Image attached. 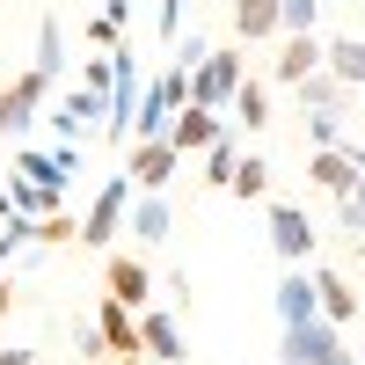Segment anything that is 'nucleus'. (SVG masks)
<instances>
[{
	"label": "nucleus",
	"instance_id": "473e14b6",
	"mask_svg": "<svg viewBox=\"0 0 365 365\" xmlns=\"http://www.w3.org/2000/svg\"><path fill=\"white\" fill-rule=\"evenodd\" d=\"M154 22H161V37L175 44V37H182V0H161V8H154Z\"/></svg>",
	"mask_w": 365,
	"mask_h": 365
},
{
	"label": "nucleus",
	"instance_id": "bb28decb",
	"mask_svg": "<svg viewBox=\"0 0 365 365\" xmlns=\"http://www.w3.org/2000/svg\"><path fill=\"white\" fill-rule=\"evenodd\" d=\"M344 117H351V110H307V139H314V146H344V139H351Z\"/></svg>",
	"mask_w": 365,
	"mask_h": 365
},
{
	"label": "nucleus",
	"instance_id": "ddd939ff",
	"mask_svg": "<svg viewBox=\"0 0 365 365\" xmlns=\"http://www.w3.org/2000/svg\"><path fill=\"white\" fill-rule=\"evenodd\" d=\"M322 66H329V44L307 29V37H285V44H278V66H270V73H278L285 88H299V81H307V73H322Z\"/></svg>",
	"mask_w": 365,
	"mask_h": 365
},
{
	"label": "nucleus",
	"instance_id": "0eeeda50",
	"mask_svg": "<svg viewBox=\"0 0 365 365\" xmlns=\"http://www.w3.org/2000/svg\"><path fill=\"white\" fill-rule=\"evenodd\" d=\"M125 175H132V190H168V182L182 175V154L168 139H132L125 146Z\"/></svg>",
	"mask_w": 365,
	"mask_h": 365
},
{
	"label": "nucleus",
	"instance_id": "393cba45",
	"mask_svg": "<svg viewBox=\"0 0 365 365\" xmlns=\"http://www.w3.org/2000/svg\"><path fill=\"white\" fill-rule=\"evenodd\" d=\"M234 197H270V161H263V154H241V168H234Z\"/></svg>",
	"mask_w": 365,
	"mask_h": 365
},
{
	"label": "nucleus",
	"instance_id": "dca6fc26",
	"mask_svg": "<svg viewBox=\"0 0 365 365\" xmlns=\"http://www.w3.org/2000/svg\"><path fill=\"white\" fill-rule=\"evenodd\" d=\"M234 37H241V44L285 37V15H278V0H234Z\"/></svg>",
	"mask_w": 365,
	"mask_h": 365
},
{
	"label": "nucleus",
	"instance_id": "2f4dec72",
	"mask_svg": "<svg viewBox=\"0 0 365 365\" xmlns=\"http://www.w3.org/2000/svg\"><path fill=\"white\" fill-rule=\"evenodd\" d=\"M51 161H58V175L73 182V175H81V139H58V146H51Z\"/></svg>",
	"mask_w": 365,
	"mask_h": 365
},
{
	"label": "nucleus",
	"instance_id": "412c9836",
	"mask_svg": "<svg viewBox=\"0 0 365 365\" xmlns=\"http://www.w3.org/2000/svg\"><path fill=\"white\" fill-rule=\"evenodd\" d=\"M329 73L365 96V37H329Z\"/></svg>",
	"mask_w": 365,
	"mask_h": 365
},
{
	"label": "nucleus",
	"instance_id": "39448f33",
	"mask_svg": "<svg viewBox=\"0 0 365 365\" xmlns=\"http://www.w3.org/2000/svg\"><path fill=\"white\" fill-rule=\"evenodd\" d=\"M44 96H51V81L29 66V73H15L8 88H0V139H15V132H29L44 117Z\"/></svg>",
	"mask_w": 365,
	"mask_h": 365
},
{
	"label": "nucleus",
	"instance_id": "cd10ccee",
	"mask_svg": "<svg viewBox=\"0 0 365 365\" xmlns=\"http://www.w3.org/2000/svg\"><path fill=\"white\" fill-rule=\"evenodd\" d=\"M278 15H285V37H307L322 22V0H278Z\"/></svg>",
	"mask_w": 365,
	"mask_h": 365
},
{
	"label": "nucleus",
	"instance_id": "f704fd0d",
	"mask_svg": "<svg viewBox=\"0 0 365 365\" xmlns=\"http://www.w3.org/2000/svg\"><path fill=\"white\" fill-rule=\"evenodd\" d=\"M0 365H37V351H0Z\"/></svg>",
	"mask_w": 365,
	"mask_h": 365
},
{
	"label": "nucleus",
	"instance_id": "2eb2a0df",
	"mask_svg": "<svg viewBox=\"0 0 365 365\" xmlns=\"http://www.w3.org/2000/svg\"><path fill=\"white\" fill-rule=\"evenodd\" d=\"M314 292H322V322H358L365 314V299L351 292V278H344V270H314Z\"/></svg>",
	"mask_w": 365,
	"mask_h": 365
},
{
	"label": "nucleus",
	"instance_id": "a211bd4d",
	"mask_svg": "<svg viewBox=\"0 0 365 365\" xmlns=\"http://www.w3.org/2000/svg\"><path fill=\"white\" fill-rule=\"evenodd\" d=\"M96 329H103V344H110V358H125V351H139V314L125 307V299H110V292H103V314H96Z\"/></svg>",
	"mask_w": 365,
	"mask_h": 365
},
{
	"label": "nucleus",
	"instance_id": "b1692460",
	"mask_svg": "<svg viewBox=\"0 0 365 365\" xmlns=\"http://www.w3.org/2000/svg\"><path fill=\"white\" fill-rule=\"evenodd\" d=\"M15 175H22V182H44V190H58V197L73 190V182L58 175V161H51V154H37V146H22V154H15Z\"/></svg>",
	"mask_w": 365,
	"mask_h": 365
},
{
	"label": "nucleus",
	"instance_id": "72a5a7b5",
	"mask_svg": "<svg viewBox=\"0 0 365 365\" xmlns=\"http://www.w3.org/2000/svg\"><path fill=\"white\" fill-rule=\"evenodd\" d=\"M117 37H125V29H117V22H110V15H96V22H88V44H103V51H110V44H117Z\"/></svg>",
	"mask_w": 365,
	"mask_h": 365
},
{
	"label": "nucleus",
	"instance_id": "20e7f679",
	"mask_svg": "<svg viewBox=\"0 0 365 365\" xmlns=\"http://www.w3.org/2000/svg\"><path fill=\"white\" fill-rule=\"evenodd\" d=\"M241 81H249V51H212L205 66L190 73V103H205V110H234V96H241Z\"/></svg>",
	"mask_w": 365,
	"mask_h": 365
},
{
	"label": "nucleus",
	"instance_id": "4468645a",
	"mask_svg": "<svg viewBox=\"0 0 365 365\" xmlns=\"http://www.w3.org/2000/svg\"><path fill=\"white\" fill-rule=\"evenodd\" d=\"M307 175H314V190H329V197H351V190H358V161L344 154V146H314V154H307Z\"/></svg>",
	"mask_w": 365,
	"mask_h": 365
},
{
	"label": "nucleus",
	"instance_id": "aec40b11",
	"mask_svg": "<svg viewBox=\"0 0 365 365\" xmlns=\"http://www.w3.org/2000/svg\"><path fill=\"white\" fill-rule=\"evenodd\" d=\"M234 168H241V132L227 125L220 139L205 146V182H212V190H234Z\"/></svg>",
	"mask_w": 365,
	"mask_h": 365
},
{
	"label": "nucleus",
	"instance_id": "5701e85b",
	"mask_svg": "<svg viewBox=\"0 0 365 365\" xmlns=\"http://www.w3.org/2000/svg\"><path fill=\"white\" fill-rule=\"evenodd\" d=\"M227 125H234V132H263V125H270V96H263V81H241Z\"/></svg>",
	"mask_w": 365,
	"mask_h": 365
},
{
	"label": "nucleus",
	"instance_id": "9d476101",
	"mask_svg": "<svg viewBox=\"0 0 365 365\" xmlns=\"http://www.w3.org/2000/svg\"><path fill=\"white\" fill-rule=\"evenodd\" d=\"M220 132H227V110H205V103H182V110H175V125H168V146H175L182 161H190V154H205V146L220 139Z\"/></svg>",
	"mask_w": 365,
	"mask_h": 365
},
{
	"label": "nucleus",
	"instance_id": "423d86ee",
	"mask_svg": "<svg viewBox=\"0 0 365 365\" xmlns=\"http://www.w3.org/2000/svg\"><path fill=\"white\" fill-rule=\"evenodd\" d=\"M44 117H51V132H58V139H88V132H103L110 96H96V88H81V81H73L66 96H58V103L44 110Z\"/></svg>",
	"mask_w": 365,
	"mask_h": 365
},
{
	"label": "nucleus",
	"instance_id": "4be33fe9",
	"mask_svg": "<svg viewBox=\"0 0 365 365\" xmlns=\"http://www.w3.org/2000/svg\"><path fill=\"white\" fill-rule=\"evenodd\" d=\"M29 66H37L44 81L66 73V29H58V15H44V22H37V58H29Z\"/></svg>",
	"mask_w": 365,
	"mask_h": 365
},
{
	"label": "nucleus",
	"instance_id": "f8f14e48",
	"mask_svg": "<svg viewBox=\"0 0 365 365\" xmlns=\"http://www.w3.org/2000/svg\"><path fill=\"white\" fill-rule=\"evenodd\" d=\"M125 234L139 241V249L168 241V234H175V205H168L161 190H139V197H132V212H125Z\"/></svg>",
	"mask_w": 365,
	"mask_h": 365
},
{
	"label": "nucleus",
	"instance_id": "1a4fd4ad",
	"mask_svg": "<svg viewBox=\"0 0 365 365\" xmlns=\"http://www.w3.org/2000/svg\"><path fill=\"white\" fill-rule=\"evenodd\" d=\"M270 249H278V263H307L314 256V220H307V212H299V205H270Z\"/></svg>",
	"mask_w": 365,
	"mask_h": 365
},
{
	"label": "nucleus",
	"instance_id": "4c0bfd02",
	"mask_svg": "<svg viewBox=\"0 0 365 365\" xmlns=\"http://www.w3.org/2000/svg\"><path fill=\"white\" fill-rule=\"evenodd\" d=\"M358 103H365V96H358ZM358 125H365V117H358Z\"/></svg>",
	"mask_w": 365,
	"mask_h": 365
},
{
	"label": "nucleus",
	"instance_id": "6e6552de",
	"mask_svg": "<svg viewBox=\"0 0 365 365\" xmlns=\"http://www.w3.org/2000/svg\"><path fill=\"white\" fill-rule=\"evenodd\" d=\"M270 307H278V329H299V322H314V314H322L314 270H307V263H285V278H278V292H270Z\"/></svg>",
	"mask_w": 365,
	"mask_h": 365
},
{
	"label": "nucleus",
	"instance_id": "a878e982",
	"mask_svg": "<svg viewBox=\"0 0 365 365\" xmlns=\"http://www.w3.org/2000/svg\"><path fill=\"white\" fill-rule=\"evenodd\" d=\"M66 241H81V220L73 212H44L37 220V249H66Z\"/></svg>",
	"mask_w": 365,
	"mask_h": 365
},
{
	"label": "nucleus",
	"instance_id": "6ab92c4d",
	"mask_svg": "<svg viewBox=\"0 0 365 365\" xmlns=\"http://www.w3.org/2000/svg\"><path fill=\"white\" fill-rule=\"evenodd\" d=\"M292 96H299V110H351V96H358V88H344L336 73L322 66V73H307V81H299Z\"/></svg>",
	"mask_w": 365,
	"mask_h": 365
},
{
	"label": "nucleus",
	"instance_id": "f257e3e1",
	"mask_svg": "<svg viewBox=\"0 0 365 365\" xmlns=\"http://www.w3.org/2000/svg\"><path fill=\"white\" fill-rule=\"evenodd\" d=\"M278 358L285 365H358L351 351H344V329L336 322H299V329H278Z\"/></svg>",
	"mask_w": 365,
	"mask_h": 365
},
{
	"label": "nucleus",
	"instance_id": "9b49d317",
	"mask_svg": "<svg viewBox=\"0 0 365 365\" xmlns=\"http://www.w3.org/2000/svg\"><path fill=\"white\" fill-rule=\"evenodd\" d=\"M103 285H110V299H125V307L139 314V307H154V270H146L139 256H103Z\"/></svg>",
	"mask_w": 365,
	"mask_h": 365
},
{
	"label": "nucleus",
	"instance_id": "7ed1b4c3",
	"mask_svg": "<svg viewBox=\"0 0 365 365\" xmlns=\"http://www.w3.org/2000/svg\"><path fill=\"white\" fill-rule=\"evenodd\" d=\"M190 103V73H154L146 81V96H139V117H132V139H168V125H175V110Z\"/></svg>",
	"mask_w": 365,
	"mask_h": 365
},
{
	"label": "nucleus",
	"instance_id": "c85d7f7f",
	"mask_svg": "<svg viewBox=\"0 0 365 365\" xmlns=\"http://www.w3.org/2000/svg\"><path fill=\"white\" fill-rule=\"evenodd\" d=\"M110 81H117L110 51H103V58H88V66H81V88H96V96H110Z\"/></svg>",
	"mask_w": 365,
	"mask_h": 365
},
{
	"label": "nucleus",
	"instance_id": "c9c22d12",
	"mask_svg": "<svg viewBox=\"0 0 365 365\" xmlns=\"http://www.w3.org/2000/svg\"><path fill=\"white\" fill-rule=\"evenodd\" d=\"M8 307H15V285H0V322H8Z\"/></svg>",
	"mask_w": 365,
	"mask_h": 365
},
{
	"label": "nucleus",
	"instance_id": "f3484780",
	"mask_svg": "<svg viewBox=\"0 0 365 365\" xmlns=\"http://www.w3.org/2000/svg\"><path fill=\"white\" fill-rule=\"evenodd\" d=\"M139 351L146 358H182V329L168 307H139Z\"/></svg>",
	"mask_w": 365,
	"mask_h": 365
},
{
	"label": "nucleus",
	"instance_id": "f03ea898",
	"mask_svg": "<svg viewBox=\"0 0 365 365\" xmlns=\"http://www.w3.org/2000/svg\"><path fill=\"white\" fill-rule=\"evenodd\" d=\"M125 212H132V175L117 168V175H103V190L88 197V212H81V241H88V249H110V241L125 234Z\"/></svg>",
	"mask_w": 365,
	"mask_h": 365
},
{
	"label": "nucleus",
	"instance_id": "7c9ffc66",
	"mask_svg": "<svg viewBox=\"0 0 365 365\" xmlns=\"http://www.w3.org/2000/svg\"><path fill=\"white\" fill-rule=\"evenodd\" d=\"M344 227H351V234H358V241H365V175H358V190H351V197H344Z\"/></svg>",
	"mask_w": 365,
	"mask_h": 365
},
{
	"label": "nucleus",
	"instance_id": "c756f323",
	"mask_svg": "<svg viewBox=\"0 0 365 365\" xmlns=\"http://www.w3.org/2000/svg\"><path fill=\"white\" fill-rule=\"evenodd\" d=\"M205 58H212V44H205V37H190V44H182V37H175V66H182V73H197V66H205Z\"/></svg>",
	"mask_w": 365,
	"mask_h": 365
},
{
	"label": "nucleus",
	"instance_id": "e433bc0d",
	"mask_svg": "<svg viewBox=\"0 0 365 365\" xmlns=\"http://www.w3.org/2000/svg\"><path fill=\"white\" fill-rule=\"evenodd\" d=\"M110 365H146V351H125V358H110Z\"/></svg>",
	"mask_w": 365,
	"mask_h": 365
}]
</instances>
